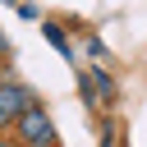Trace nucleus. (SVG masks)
Returning <instances> with one entry per match:
<instances>
[{"instance_id":"5","label":"nucleus","mask_w":147,"mask_h":147,"mask_svg":"<svg viewBox=\"0 0 147 147\" xmlns=\"http://www.w3.org/2000/svg\"><path fill=\"white\" fill-rule=\"evenodd\" d=\"M0 147H9V142H5V138H0Z\"/></svg>"},{"instance_id":"2","label":"nucleus","mask_w":147,"mask_h":147,"mask_svg":"<svg viewBox=\"0 0 147 147\" xmlns=\"http://www.w3.org/2000/svg\"><path fill=\"white\" fill-rule=\"evenodd\" d=\"M28 106H32V92L23 83H0V129H9Z\"/></svg>"},{"instance_id":"1","label":"nucleus","mask_w":147,"mask_h":147,"mask_svg":"<svg viewBox=\"0 0 147 147\" xmlns=\"http://www.w3.org/2000/svg\"><path fill=\"white\" fill-rule=\"evenodd\" d=\"M14 133H18L23 147H55V124H51V115H46L41 106H28V110L14 119Z\"/></svg>"},{"instance_id":"4","label":"nucleus","mask_w":147,"mask_h":147,"mask_svg":"<svg viewBox=\"0 0 147 147\" xmlns=\"http://www.w3.org/2000/svg\"><path fill=\"white\" fill-rule=\"evenodd\" d=\"M46 37H51V46H55V51H64V55H69V41H64V32H60V28H55V23H51V28H46Z\"/></svg>"},{"instance_id":"3","label":"nucleus","mask_w":147,"mask_h":147,"mask_svg":"<svg viewBox=\"0 0 147 147\" xmlns=\"http://www.w3.org/2000/svg\"><path fill=\"white\" fill-rule=\"evenodd\" d=\"M83 92H87V101H96V106H110V96H115V83H110V74H101V69H87V74H83Z\"/></svg>"}]
</instances>
